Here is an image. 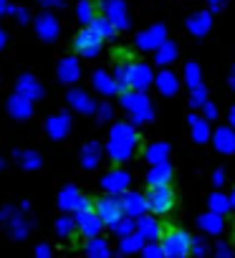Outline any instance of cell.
<instances>
[{"instance_id": "1", "label": "cell", "mask_w": 235, "mask_h": 258, "mask_svg": "<svg viewBox=\"0 0 235 258\" xmlns=\"http://www.w3.org/2000/svg\"><path fill=\"white\" fill-rule=\"evenodd\" d=\"M139 147V132H137V124L129 121H119L109 129V140H106V155L111 157V162L116 165H124L134 157Z\"/></svg>"}, {"instance_id": "2", "label": "cell", "mask_w": 235, "mask_h": 258, "mask_svg": "<svg viewBox=\"0 0 235 258\" xmlns=\"http://www.w3.org/2000/svg\"><path fill=\"white\" fill-rule=\"evenodd\" d=\"M122 109L127 111V116L132 119V124L142 126L154 121V106L149 101V96L139 89H127L122 91Z\"/></svg>"}, {"instance_id": "3", "label": "cell", "mask_w": 235, "mask_h": 258, "mask_svg": "<svg viewBox=\"0 0 235 258\" xmlns=\"http://www.w3.org/2000/svg\"><path fill=\"white\" fill-rule=\"evenodd\" d=\"M162 248L167 258H190V248H192V235L182 228H170L162 235Z\"/></svg>"}, {"instance_id": "4", "label": "cell", "mask_w": 235, "mask_h": 258, "mask_svg": "<svg viewBox=\"0 0 235 258\" xmlns=\"http://www.w3.org/2000/svg\"><path fill=\"white\" fill-rule=\"evenodd\" d=\"M73 220H76V228H79V233H84L86 238H94V235H99V233H101V228H104V220L99 218L96 208H94L89 200H84V203H81V208L73 213Z\"/></svg>"}, {"instance_id": "5", "label": "cell", "mask_w": 235, "mask_h": 258, "mask_svg": "<svg viewBox=\"0 0 235 258\" xmlns=\"http://www.w3.org/2000/svg\"><path fill=\"white\" fill-rule=\"evenodd\" d=\"M147 203H149V213L154 215H165L175 208L177 198H175V190L170 185H157V187H149L147 192Z\"/></svg>"}, {"instance_id": "6", "label": "cell", "mask_w": 235, "mask_h": 258, "mask_svg": "<svg viewBox=\"0 0 235 258\" xmlns=\"http://www.w3.org/2000/svg\"><path fill=\"white\" fill-rule=\"evenodd\" d=\"M101 36L89 26V28H84V31H79L76 36H73V51L79 53V56H84V58H94V56H99V51H101Z\"/></svg>"}, {"instance_id": "7", "label": "cell", "mask_w": 235, "mask_h": 258, "mask_svg": "<svg viewBox=\"0 0 235 258\" xmlns=\"http://www.w3.org/2000/svg\"><path fill=\"white\" fill-rule=\"evenodd\" d=\"M96 213H99V218L104 220V225L109 228V225H114L119 218H124V208H122V200H119V195H104V198H99L96 200Z\"/></svg>"}, {"instance_id": "8", "label": "cell", "mask_w": 235, "mask_h": 258, "mask_svg": "<svg viewBox=\"0 0 235 258\" xmlns=\"http://www.w3.org/2000/svg\"><path fill=\"white\" fill-rule=\"evenodd\" d=\"M132 182V175L127 170H119V167H114L109 172L101 175V190L109 192V195H122Z\"/></svg>"}, {"instance_id": "9", "label": "cell", "mask_w": 235, "mask_h": 258, "mask_svg": "<svg viewBox=\"0 0 235 258\" xmlns=\"http://www.w3.org/2000/svg\"><path fill=\"white\" fill-rule=\"evenodd\" d=\"M119 200H122L124 215H129V218H139V215L149 213V203H147V195H142V192H134V190H124V192L119 195Z\"/></svg>"}, {"instance_id": "10", "label": "cell", "mask_w": 235, "mask_h": 258, "mask_svg": "<svg viewBox=\"0 0 235 258\" xmlns=\"http://www.w3.org/2000/svg\"><path fill=\"white\" fill-rule=\"evenodd\" d=\"M187 126H190V137L195 145H207L212 140V129H210V121L200 114H187Z\"/></svg>"}, {"instance_id": "11", "label": "cell", "mask_w": 235, "mask_h": 258, "mask_svg": "<svg viewBox=\"0 0 235 258\" xmlns=\"http://www.w3.org/2000/svg\"><path fill=\"white\" fill-rule=\"evenodd\" d=\"M46 135L53 142H61L71 135V116L68 114H53L46 119Z\"/></svg>"}, {"instance_id": "12", "label": "cell", "mask_w": 235, "mask_h": 258, "mask_svg": "<svg viewBox=\"0 0 235 258\" xmlns=\"http://www.w3.org/2000/svg\"><path fill=\"white\" fill-rule=\"evenodd\" d=\"M210 142H212V147L220 155H235V129L230 124L227 126H217Z\"/></svg>"}, {"instance_id": "13", "label": "cell", "mask_w": 235, "mask_h": 258, "mask_svg": "<svg viewBox=\"0 0 235 258\" xmlns=\"http://www.w3.org/2000/svg\"><path fill=\"white\" fill-rule=\"evenodd\" d=\"M101 160H104V147L99 142H86L79 152V165L84 170H96L101 165Z\"/></svg>"}, {"instance_id": "14", "label": "cell", "mask_w": 235, "mask_h": 258, "mask_svg": "<svg viewBox=\"0 0 235 258\" xmlns=\"http://www.w3.org/2000/svg\"><path fill=\"white\" fill-rule=\"evenodd\" d=\"M84 200H86V198L81 195V190H79L76 185H66V187L58 192V208H61L63 213H76Z\"/></svg>"}, {"instance_id": "15", "label": "cell", "mask_w": 235, "mask_h": 258, "mask_svg": "<svg viewBox=\"0 0 235 258\" xmlns=\"http://www.w3.org/2000/svg\"><path fill=\"white\" fill-rule=\"evenodd\" d=\"M66 101H68L79 114H96V109H99V104H94V99H91L86 91H81V89H71V91L66 94Z\"/></svg>"}, {"instance_id": "16", "label": "cell", "mask_w": 235, "mask_h": 258, "mask_svg": "<svg viewBox=\"0 0 235 258\" xmlns=\"http://www.w3.org/2000/svg\"><path fill=\"white\" fill-rule=\"evenodd\" d=\"M6 228H8L11 238L21 243V240H26V238H28V233H31V228H33V225H31V220L26 218V213L16 210V215H13V218L6 223Z\"/></svg>"}, {"instance_id": "17", "label": "cell", "mask_w": 235, "mask_h": 258, "mask_svg": "<svg viewBox=\"0 0 235 258\" xmlns=\"http://www.w3.org/2000/svg\"><path fill=\"white\" fill-rule=\"evenodd\" d=\"M137 230L147 238V240H160L165 233H162V223L154 218V215H149V213H144V215H139L137 218Z\"/></svg>"}, {"instance_id": "18", "label": "cell", "mask_w": 235, "mask_h": 258, "mask_svg": "<svg viewBox=\"0 0 235 258\" xmlns=\"http://www.w3.org/2000/svg\"><path fill=\"white\" fill-rule=\"evenodd\" d=\"M8 111H11V116L13 119H31V114H33V101L31 99H26V96H21L18 91L8 99Z\"/></svg>"}, {"instance_id": "19", "label": "cell", "mask_w": 235, "mask_h": 258, "mask_svg": "<svg viewBox=\"0 0 235 258\" xmlns=\"http://www.w3.org/2000/svg\"><path fill=\"white\" fill-rule=\"evenodd\" d=\"M16 91H18L21 96L31 99V101H38V99L43 96V86H41V81H38V79H33L31 74H26V76H21V79H18Z\"/></svg>"}, {"instance_id": "20", "label": "cell", "mask_w": 235, "mask_h": 258, "mask_svg": "<svg viewBox=\"0 0 235 258\" xmlns=\"http://www.w3.org/2000/svg\"><path fill=\"white\" fill-rule=\"evenodd\" d=\"M197 228H202V233H207V235H220L222 228H225V220H222L220 213L207 210V213H202L197 218Z\"/></svg>"}, {"instance_id": "21", "label": "cell", "mask_w": 235, "mask_h": 258, "mask_svg": "<svg viewBox=\"0 0 235 258\" xmlns=\"http://www.w3.org/2000/svg\"><path fill=\"white\" fill-rule=\"evenodd\" d=\"M170 155H172L170 142H152V145L144 150V160H147L149 165H162V162H170Z\"/></svg>"}, {"instance_id": "22", "label": "cell", "mask_w": 235, "mask_h": 258, "mask_svg": "<svg viewBox=\"0 0 235 258\" xmlns=\"http://www.w3.org/2000/svg\"><path fill=\"white\" fill-rule=\"evenodd\" d=\"M172 182V167L170 162H162V165H152L149 172H147V185L149 187H157V185H170Z\"/></svg>"}, {"instance_id": "23", "label": "cell", "mask_w": 235, "mask_h": 258, "mask_svg": "<svg viewBox=\"0 0 235 258\" xmlns=\"http://www.w3.org/2000/svg\"><path fill=\"white\" fill-rule=\"evenodd\" d=\"M144 243H147V238H144L139 230H134V233L119 238V253H122V255H132V253H137V250L142 253Z\"/></svg>"}, {"instance_id": "24", "label": "cell", "mask_w": 235, "mask_h": 258, "mask_svg": "<svg viewBox=\"0 0 235 258\" xmlns=\"http://www.w3.org/2000/svg\"><path fill=\"white\" fill-rule=\"evenodd\" d=\"M16 162H18L23 170H28V172H36V170L43 167V157H41L38 152H33V150H18V152H16Z\"/></svg>"}, {"instance_id": "25", "label": "cell", "mask_w": 235, "mask_h": 258, "mask_svg": "<svg viewBox=\"0 0 235 258\" xmlns=\"http://www.w3.org/2000/svg\"><path fill=\"white\" fill-rule=\"evenodd\" d=\"M84 248H86V255H89V258H111V245H109V240H104V238H99V235L89 238Z\"/></svg>"}, {"instance_id": "26", "label": "cell", "mask_w": 235, "mask_h": 258, "mask_svg": "<svg viewBox=\"0 0 235 258\" xmlns=\"http://www.w3.org/2000/svg\"><path fill=\"white\" fill-rule=\"evenodd\" d=\"M157 89H160L162 96H175V94L180 91V79H177L172 71H162V74L157 76Z\"/></svg>"}, {"instance_id": "27", "label": "cell", "mask_w": 235, "mask_h": 258, "mask_svg": "<svg viewBox=\"0 0 235 258\" xmlns=\"http://www.w3.org/2000/svg\"><path fill=\"white\" fill-rule=\"evenodd\" d=\"M104 11H106V18L116 28H124L127 26V13H124V6L119 3V0H109V3L104 6Z\"/></svg>"}, {"instance_id": "28", "label": "cell", "mask_w": 235, "mask_h": 258, "mask_svg": "<svg viewBox=\"0 0 235 258\" xmlns=\"http://www.w3.org/2000/svg\"><path fill=\"white\" fill-rule=\"evenodd\" d=\"M91 81H94L96 91H99V94H104V96H111L114 91H119V89H116V81H114V76H109L106 71H96V74L91 76Z\"/></svg>"}, {"instance_id": "29", "label": "cell", "mask_w": 235, "mask_h": 258, "mask_svg": "<svg viewBox=\"0 0 235 258\" xmlns=\"http://www.w3.org/2000/svg\"><path fill=\"white\" fill-rule=\"evenodd\" d=\"M79 61L76 58H63L61 61V66H58V79L63 81V84H73L76 79H79Z\"/></svg>"}, {"instance_id": "30", "label": "cell", "mask_w": 235, "mask_h": 258, "mask_svg": "<svg viewBox=\"0 0 235 258\" xmlns=\"http://www.w3.org/2000/svg\"><path fill=\"white\" fill-rule=\"evenodd\" d=\"M109 230H111L116 238H124V235H129V233H134V230H137V218L124 215V218L116 220L114 225H109Z\"/></svg>"}, {"instance_id": "31", "label": "cell", "mask_w": 235, "mask_h": 258, "mask_svg": "<svg viewBox=\"0 0 235 258\" xmlns=\"http://www.w3.org/2000/svg\"><path fill=\"white\" fill-rule=\"evenodd\" d=\"M79 228H76V220L71 218V215H63V218H58L56 220V235L61 238V240H68V238H73V233H76Z\"/></svg>"}, {"instance_id": "32", "label": "cell", "mask_w": 235, "mask_h": 258, "mask_svg": "<svg viewBox=\"0 0 235 258\" xmlns=\"http://www.w3.org/2000/svg\"><path fill=\"white\" fill-rule=\"evenodd\" d=\"M207 208H210V210H215V213H220V215H225L227 210H232V208H230V195L212 192V195L207 198Z\"/></svg>"}, {"instance_id": "33", "label": "cell", "mask_w": 235, "mask_h": 258, "mask_svg": "<svg viewBox=\"0 0 235 258\" xmlns=\"http://www.w3.org/2000/svg\"><path fill=\"white\" fill-rule=\"evenodd\" d=\"M91 28H94L101 38H111V36H114V31H116V26H114L106 16H96V18L91 21Z\"/></svg>"}, {"instance_id": "34", "label": "cell", "mask_w": 235, "mask_h": 258, "mask_svg": "<svg viewBox=\"0 0 235 258\" xmlns=\"http://www.w3.org/2000/svg\"><path fill=\"white\" fill-rule=\"evenodd\" d=\"M38 33H41V38H46V41H53V38H56V33H58V28H56V21H53L51 16H43V18H38Z\"/></svg>"}, {"instance_id": "35", "label": "cell", "mask_w": 235, "mask_h": 258, "mask_svg": "<svg viewBox=\"0 0 235 258\" xmlns=\"http://www.w3.org/2000/svg\"><path fill=\"white\" fill-rule=\"evenodd\" d=\"M162 38H165V31L162 28H152V31H147V33L139 36V46L142 48H154V46L162 43Z\"/></svg>"}, {"instance_id": "36", "label": "cell", "mask_w": 235, "mask_h": 258, "mask_svg": "<svg viewBox=\"0 0 235 258\" xmlns=\"http://www.w3.org/2000/svg\"><path fill=\"white\" fill-rule=\"evenodd\" d=\"M185 81H187V86H190V89L202 86V74H200L197 63H187V66H185Z\"/></svg>"}, {"instance_id": "37", "label": "cell", "mask_w": 235, "mask_h": 258, "mask_svg": "<svg viewBox=\"0 0 235 258\" xmlns=\"http://www.w3.org/2000/svg\"><path fill=\"white\" fill-rule=\"evenodd\" d=\"M207 28H210V18H207L205 13H200V16H195V18L190 21V31H192L195 36H205Z\"/></svg>"}, {"instance_id": "38", "label": "cell", "mask_w": 235, "mask_h": 258, "mask_svg": "<svg viewBox=\"0 0 235 258\" xmlns=\"http://www.w3.org/2000/svg\"><path fill=\"white\" fill-rule=\"evenodd\" d=\"M142 258H167V255H165L162 243H157V240H147L144 248H142Z\"/></svg>"}, {"instance_id": "39", "label": "cell", "mask_w": 235, "mask_h": 258, "mask_svg": "<svg viewBox=\"0 0 235 258\" xmlns=\"http://www.w3.org/2000/svg\"><path fill=\"white\" fill-rule=\"evenodd\" d=\"M190 104H192L195 109H202V106L207 104V91H205V86L190 89Z\"/></svg>"}, {"instance_id": "40", "label": "cell", "mask_w": 235, "mask_h": 258, "mask_svg": "<svg viewBox=\"0 0 235 258\" xmlns=\"http://www.w3.org/2000/svg\"><path fill=\"white\" fill-rule=\"evenodd\" d=\"M79 18H81V23L91 26V21L96 18V13H94V6H91V0H81V6H79Z\"/></svg>"}, {"instance_id": "41", "label": "cell", "mask_w": 235, "mask_h": 258, "mask_svg": "<svg viewBox=\"0 0 235 258\" xmlns=\"http://www.w3.org/2000/svg\"><path fill=\"white\" fill-rule=\"evenodd\" d=\"M175 56H177V51H175V46H170V43L157 51V61H160V63H170V61H175Z\"/></svg>"}, {"instance_id": "42", "label": "cell", "mask_w": 235, "mask_h": 258, "mask_svg": "<svg viewBox=\"0 0 235 258\" xmlns=\"http://www.w3.org/2000/svg\"><path fill=\"white\" fill-rule=\"evenodd\" d=\"M96 119L104 121V124L111 121V119H114V106H111V104H99V109H96Z\"/></svg>"}, {"instance_id": "43", "label": "cell", "mask_w": 235, "mask_h": 258, "mask_svg": "<svg viewBox=\"0 0 235 258\" xmlns=\"http://www.w3.org/2000/svg\"><path fill=\"white\" fill-rule=\"evenodd\" d=\"M190 253H192L195 258H205V255H207V243H205L202 238H192V248H190Z\"/></svg>"}, {"instance_id": "44", "label": "cell", "mask_w": 235, "mask_h": 258, "mask_svg": "<svg viewBox=\"0 0 235 258\" xmlns=\"http://www.w3.org/2000/svg\"><path fill=\"white\" fill-rule=\"evenodd\" d=\"M212 258H235V250H232V245H227V243H220V245H215V253H212Z\"/></svg>"}, {"instance_id": "45", "label": "cell", "mask_w": 235, "mask_h": 258, "mask_svg": "<svg viewBox=\"0 0 235 258\" xmlns=\"http://www.w3.org/2000/svg\"><path fill=\"white\" fill-rule=\"evenodd\" d=\"M217 114H220V111H217V106H215V104H210V101H207V104L202 106V116H205L207 121H215V119H217Z\"/></svg>"}, {"instance_id": "46", "label": "cell", "mask_w": 235, "mask_h": 258, "mask_svg": "<svg viewBox=\"0 0 235 258\" xmlns=\"http://www.w3.org/2000/svg\"><path fill=\"white\" fill-rule=\"evenodd\" d=\"M33 258H53V250H51V245H48V243H41V245L36 248Z\"/></svg>"}, {"instance_id": "47", "label": "cell", "mask_w": 235, "mask_h": 258, "mask_svg": "<svg viewBox=\"0 0 235 258\" xmlns=\"http://www.w3.org/2000/svg\"><path fill=\"white\" fill-rule=\"evenodd\" d=\"M13 215H16V208H13V205H3V208H0V223H3V225H6Z\"/></svg>"}, {"instance_id": "48", "label": "cell", "mask_w": 235, "mask_h": 258, "mask_svg": "<svg viewBox=\"0 0 235 258\" xmlns=\"http://www.w3.org/2000/svg\"><path fill=\"white\" fill-rule=\"evenodd\" d=\"M212 185H215V187H222V185H225V172H222V170H215V172H212Z\"/></svg>"}, {"instance_id": "49", "label": "cell", "mask_w": 235, "mask_h": 258, "mask_svg": "<svg viewBox=\"0 0 235 258\" xmlns=\"http://www.w3.org/2000/svg\"><path fill=\"white\" fill-rule=\"evenodd\" d=\"M227 124H230V126L235 129V106H232V109L227 111Z\"/></svg>"}, {"instance_id": "50", "label": "cell", "mask_w": 235, "mask_h": 258, "mask_svg": "<svg viewBox=\"0 0 235 258\" xmlns=\"http://www.w3.org/2000/svg\"><path fill=\"white\" fill-rule=\"evenodd\" d=\"M21 213H26V215L31 213V203H28V200H23V203H21Z\"/></svg>"}, {"instance_id": "51", "label": "cell", "mask_w": 235, "mask_h": 258, "mask_svg": "<svg viewBox=\"0 0 235 258\" xmlns=\"http://www.w3.org/2000/svg\"><path fill=\"white\" fill-rule=\"evenodd\" d=\"M230 208H232V210H235V190H232V192H230Z\"/></svg>"}, {"instance_id": "52", "label": "cell", "mask_w": 235, "mask_h": 258, "mask_svg": "<svg viewBox=\"0 0 235 258\" xmlns=\"http://www.w3.org/2000/svg\"><path fill=\"white\" fill-rule=\"evenodd\" d=\"M6 165H8V162H6L3 157H0V172H3V170H6Z\"/></svg>"}, {"instance_id": "53", "label": "cell", "mask_w": 235, "mask_h": 258, "mask_svg": "<svg viewBox=\"0 0 235 258\" xmlns=\"http://www.w3.org/2000/svg\"><path fill=\"white\" fill-rule=\"evenodd\" d=\"M210 3H212V8H217V6L222 3V0H210Z\"/></svg>"}, {"instance_id": "54", "label": "cell", "mask_w": 235, "mask_h": 258, "mask_svg": "<svg viewBox=\"0 0 235 258\" xmlns=\"http://www.w3.org/2000/svg\"><path fill=\"white\" fill-rule=\"evenodd\" d=\"M6 11V0H0V13H3Z\"/></svg>"}, {"instance_id": "55", "label": "cell", "mask_w": 235, "mask_h": 258, "mask_svg": "<svg viewBox=\"0 0 235 258\" xmlns=\"http://www.w3.org/2000/svg\"><path fill=\"white\" fill-rule=\"evenodd\" d=\"M230 86L235 89V71H232V79H230Z\"/></svg>"}, {"instance_id": "56", "label": "cell", "mask_w": 235, "mask_h": 258, "mask_svg": "<svg viewBox=\"0 0 235 258\" xmlns=\"http://www.w3.org/2000/svg\"><path fill=\"white\" fill-rule=\"evenodd\" d=\"M43 3H48V6H51V3H61V0H43Z\"/></svg>"}]
</instances>
